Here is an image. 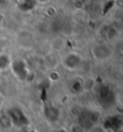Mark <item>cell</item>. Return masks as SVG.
<instances>
[{
	"instance_id": "1",
	"label": "cell",
	"mask_w": 123,
	"mask_h": 132,
	"mask_svg": "<svg viewBox=\"0 0 123 132\" xmlns=\"http://www.w3.org/2000/svg\"><path fill=\"white\" fill-rule=\"evenodd\" d=\"M99 120V113L91 109L80 110L78 114V125L83 128L84 131L94 128Z\"/></svg>"
},
{
	"instance_id": "2",
	"label": "cell",
	"mask_w": 123,
	"mask_h": 132,
	"mask_svg": "<svg viewBox=\"0 0 123 132\" xmlns=\"http://www.w3.org/2000/svg\"><path fill=\"white\" fill-rule=\"evenodd\" d=\"M6 115L9 116L12 122V126H16L18 128L27 127L29 125L28 116L25 114V112L18 106H12L6 110Z\"/></svg>"
},
{
	"instance_id": "3",
	"label": "cell",
	"mask_w": 123,
	"mask_h": 132,
	"mask_svg": "<svg viewBox=\"0 0 123 132\" xmlns=\"http://www.w3.org/2000/svg\"><path fill=\"white\" fill-rule=\"evenodd\" d=\"M113 55L112 47L107 43H97L92 47V56L96 61H106Z\"/></svg>"
},
{
	"instance_id": "4",
	"label": "cell",
	"mask_w": 123,
	"mask_h": 132,
	"mask_svg": "<svg viewBox=\"0 0 123 132\" xmlns=\"http://www.w3.org/2000/svg\"><path fill=\"white\" fill-rule=\"evenodd\" d=\"M10 69L13 72V74L21 81H28V77L30 75V71L28 69V65L23 59H14L12 60Z\"/></svg>"
},
{
	"instance_id": "5",
	"label": "cell",
	"mask_w": 123,
	"mask_h": 132,
	"mask_svg": "<svg viewBox=\"0 0 123 132\" xmlns=\"http://www.w3.org/2000/svg\"><path fill=\"white\" fill-rule=\"evenodd\" d=\"M61 64L68 71H76L82 64V57L76 52H70L61 59Z\"/></svg>"
},
{
	"instance_id": "6",
	"label": "cell",
	"mask_w": 123,
	"mask_h": 132,
	"mask_svg": "<svg viewBox=\"0 0 123 132\" xmlns=\"http://www.w3.org/2000/svg\"><path fill=\"white\" fill-rule=\"evenodd\" d=\"M97 95H98L99 102L104 105V106H109L112 105L115 100V96L113 89L107 84H103L98 86V90H97Z\"/></svg>"
},
{
	"instance_id": "7",
	"label": "cell",
	"mask_w": 123,
	"mask_h": 132,
	"mask_svg": "<svg viewBox=\"0 0 123 132\" xmlns=\"http://www.w3.org/2000/svg\"><path fill=\"white\" fill-rule=\"evenodd\" d=\"M44 65L47 67L50 71L56 70V68L61 64V58L58 57V55L55 52H51L49 54H47L43 58Z\"/></svg>"
},
{
	"instance_id": "8",
	"label": "cell",
	"mask_w": 123,
	"mask_h": 132,
	"mask_svg": "<svg viewBox=\"0 0 123 132\" xmlns=\"http://www.w3.org/2000/svg\"><path fill=\"white\" fill-rule=\"evenodd\" d=\"M43 114H44V117L47 118L49 121L54 122V121L58 120V118L61 116V112L56 106H54V105L48 104L43 108Z\"/></svg>"
},
{
	"instance_id": "9",
	"label": "cell",
	"mask_w": 123,
	"mask_h": 132,
	"mask_svg": "<svg viewBox=\"0 0 123 132\" xmlns=\"http://www.w3.org/2000/svg\"><path fill=\"white\" fill-rule=\"evenodd\" d=\"M121 126H122V119L120 116L112 115V116H109L105 120V128L109 130L117 131L121 128Z\"/></svg>"
},
{
	"instance_id": "10",
	"label": "cell",
	"mask_w": 123,
	"mask_h": 132,
	"mask_svg": "<svg viewBox=\"0 0 123 132\" xmlns=\"http://www.w3.org/2000/svg\"><path fill=\"white\" fill-rule=\"evenodd\" d=\"M69 88H70V91L73 92L74 95L82 94L84 91L83 90V80H81V78H75V80H73L70 82Z\"/></svg>"
},
{
	"instance_id": "11",
	"label": "cell",
	"mask_w": 123,
	"mask_h": 132,
	"mask_svg": "<svg viewBox=\"0 0 123 132\" xmlns=\"http://www.w3.org/2000/svg\"><path fill=\"white\" fill-rule=\"evenodd\" d=\"M38 2L36 0H22L18 3V9L22 12H30L37 6Z\"/></svg>"
},
{
	"instance_id": "12",
	"label": "cell",
	"mask_w": 123,
	"mask_h": 132,
	"mask_svg": "<svg viewBox=\"0 0 123 132\" xmlns=\"http://www.w3.org/2000/svg\"><path fill=\"white\" fill-rule=\"evenodd\" d=\"M12 59L6 54H0V71H5L10 69Z\"/></svg>"
},
{
	"instance_id": "13",
	"label": "cell",
	"mask_w": 123,
	"mask_h": 132,
	"mask_svg": "<svg viewBox=\"0 0 123 132\" xmlns=\"http://www.w3.org/2000/svg\"><path fill=\"white\" fill-rule=\"evenodd\" d=\"M96 87V81L93 77H89L83 81V90L84 91H92Z\"/></svg>"
},
{
	"instance_id": "14",
	"label": "cell",
	"mask_w": 123,
	"mask_h": 132,
	"mask_svg": "<svg viewBox=\"0 0 123 132\" xmlns=\"http://www.w3.org/2000/svg\"><path fill=\"white\" fill-rule=\"evenodd\" d=\"M0 126L3 129H9L12 127V122L10 120L9 116L6 115V113H3L0 115Z\"/></svg>"
},
{
	"instance_id": "15",
	"label": "cell",
	"mask_w": 123,
	"mask_h": 132,
	"mask_svg": "<svg viewBox=\"0 0 123 132\" xmlns=\"http://www.w3.org/2000/svg\"><path fill=\"white\" fill-rule=\"evenodd\" d=\"M63 46H64V40L62 38H56L55 40H53V42H52L51 48L53 52H57V51H60Z\"/></svg>"
},
{
	"instance_id": "16",
	"label": "cell",
	"mask_w": 123,
	"mask_h": 132,
	"mask_svg": "<svg viewBox=\"0 0 123 132\" xmlns=\"http://www.w3.org/2000/svg\"><path fill=\"white\" fill-rule=\"evenodd\" d=\"M118 34L119 32H118V30H117L115 27H109L106 31V37L108 39H113V38H115L117 36H118Z\"/></svg>"
},
{
	"instance_id": "17",
	"label": "cell",
	"mask_w": 123,
	"mask_h": 132,
	"mask_svg": "<svg viewBox=\"0 0 123 132\" xmlns=\"http://www.w3.org/2000/svg\"><path fill=\"white\" fill-rule=\"evenodd\" d=\"M49 78H50L51 82L56 83V82L60 81L61 76H60V73H58L56 70H52V71H50V73H49Z\"/></svg>"
},
{
	"instance_id": "18",
	"label": "cell",
	"mask_w": 123,
	"mask_h": 132,
	"mask_svg": "<svg viewBox=\"0 0 123 132\" xmlns=\"http://www.w3.org/2000/svg\"><path fill=\"white\" fill-rule=\"evenodd\" d=\"M44 13H45V14H47L49 17H55L56 14H57V11H56V9L54 8L53 5H49V6H47V9H45Z\"/></svg>"
},
{
	"instance_id": "19",
	"label": "cell",
	"mask_w": 123,
	"mask_h": 132,
	"mask_svg": "<svg viewBox=\"0 0 123 132\" xmlns=\"http://www.w3.org/2000/svg\"><path fill=\"white\" fill-rule=\"evenodd\" d=\"M70 132H85V131H84L83 128L80 127L78 123H76V125H73V126L70 127Z\"/></svg>"
},
{
	"instance_id": "20",
	"label": "cell",
	"mask_w": 123,
	"mask_h": 132,
	"mask_svg": "<svg viewBox=\"0 0 123 132\" xmlns=\"http://www.w3.org/2000/svg\"><path fill=\"white\" fill-rule=\"evenodd\" d=\"M36 1L38 3H48L49 1H51V0H36Z\"/></svg>"
},
{
	"instance_id": "21",
	"label": "cell",
	"mask_w": 123,
	"mask_h": 132,
	"mask_svg": "<svg viewBox=\"0 0 123 132\" xmlns=\"http://www.w3.org/2000/svg\"><path fill=\"white\" fill-rule=\"evenodd\" d=\"M75 1H80V2H84V0H75Z\"/></svg>"
}]
</instances>
